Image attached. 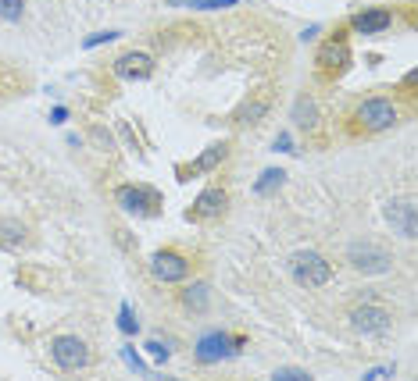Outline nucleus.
I'll return each mask as SVG.
<instances>
[{"instance_id": "obj_9", "label": "nucleus", "mask_w": 418, "mask_h": 381, "mask_svg": "<svg viewBox=\"0 0 418 381\" xmlns=\"http://www.w3.org/2000/svg\"><path fill=\"white\" fill-rule=\"evenodd\" d=\"M115 204H118L125 214L147 218V214H154V207H157V197L150 193V189H143V185H122L118 193H115Z\"/></svg>"}, {"instance_id": "obj_12", "label": "nucleus", "mask_w": 418, "mask_h": 381, "mask_svg": "<svg viewBox=\"0 0 418 381\" xmlns=\"http://www.w3.org/2000/svg\"><path fill=\"white\" fill-rule=\"evenodd\" d=\"M393 25V15L386 11V8H365V11H358L354 18H351V29L358 33V36H379V33H386Z\"/></svg>"}, {"instance_id": "obj_20", "label": "nucleus", "mask_w": 418, "mask_h": 381, "mask_svg": "<svg viewBox=\"0 0 418 381\" xmlns=\"http://www.w3.org/2000/svg\"><path fill=\"white\" fill-rule=\"evenodd\" d=\"M283 178H286V175H283L279 168H269V171H265V175L254 182V193H258V197H269V193H276V189L283 185Z\"/></svg>"}, {"instance_id": "obj_16", "label": "nucleus", "mask_w": 418, "mask_h": 381, "mask_svg": "<svg viewBox=\"0 0 418 381\" xmlns=\"http://www.w3.org/2000/svg\"><path fill=\"white\" fill-rule=\"evenodd\" d=\"M29 242V228L22 225V221H0V246L4 250H22Z\"/></svg>"}, {"instance_id": "obj_15", "label": "nucleus", "mask_w": 418, "mask_h": 381, "mask_svg": "<svg viewBox=\"0 0 418 381\" xmlns=\"http://www.w3.org/2000/svg\"><path fill=\"white\" fill-rule=\"evenodd\" d=\"M208 303H211V285H208V281H193V285H186V289H183V307H186V310L204 314Z\"/></svg>"}, {"instance_id": "obj_13", "label": "nucleus", "mask_w": 418, "mask_h": 381, "mask_svg": "<svg viewBox=\"0 0 418 381\" xmlns=\"http://www.w3.org/2000/svg\"><path fill=\"white\" fill-rule=\"evenodd\" d=\"M414 214H418V207H414L411 200H393V204L386 207V221H390V225H393L404 239H414V235H418Z\"/></svg>"}, {"instance_id": "obj_4", "label": "nucleus", "mask_w": 418, "mask_h": 381, "mask_svg": "<svg viewBox=\"0 0 418 381\" xmlns=\"http://www.w3.org/2000/svg\"><path fill=\"white\" fill-rule=\"evenodd\" d=\"M347 264L354 271H361V274H386L393 267V257L383 246H375V242H354L347 250Z\"/></svg>"}, {"instance_id": "obj_7", "label": "nucleus", "mask_w": 418, "mask_h": 381, "mask_svg": "<svg viewBox=\"0 0 418 381\" xmlns=\"http://www.w3.org/2000/svg\"><path fill=\"white\" fill-rule=\"evenodd\" d=\"M390 324H393V314L375 303H361L351 310V328L361 335H383V332H390Z\"/></svg>"}, {"instance_id": "obj_5", "label": "nucleus", "mask_w": 418, "mask_h": 381, "mask_svg": "<svg viewBox=\"0 0 418 381\" xmlns=\"http://www.w3.org/2000/svg\"><path fill=\"white\" fill-rule=\"evenodd\" d=\"M150 274L164 285H176V281H186L190 278V260L176 250H157L150 257Z\"/></svg>"}, {"instance_id": "obj_10", "label": "nucleus", "mask_w": 418, "mask_h": 381, "mask_svg": "<svg viewBox=\"0 0 418 381\" xmlns=\"http://www.w3.org/2000/svg\"><path fill=\"white\" fill-rule=\"evenodd\" d=\"M225 207H229L225 189H218V185H208L204 193L193 200V211H190V218H197V221H211V218H222V214H225Z\"/></svg>"}, {"instance_id": "obj_19", "label": "nucleus", "mask_w": 418, "mask_h": 381, "mask_svg": "<svg viewBox=\"0 0 418 381\" xmlns=\"http://www.w3.org/2000/svg\"><path fill=\"white\" fill-rule=\"evenodd\" d=\"M172 4L190 11H222V8H236V0H172Z\"/></svg>"}, {"instance_id": "obj_17", "label": "nucleus", "mask_w": 418, "mask_h": 381, "mask_svg": "<svg viewBox=\"0 0 418 381\" xmlns=\"http://www.w3.org/2000/svg\"><path fill=\"white\" fill-rule=\"evenodd\" d=\"M225 153H229V146L225 143H215V146H208L197 160H193V171H215L222 160H225Z\"/></svg>"}, {"instance_id": "obj_28", "label": "nucleus", "mask_w": 418, "mask_h": 381, "mask_svg": "<svg viewBox=\"0 0 418 381\" xmlns=\"http://www.w3.org/2000/svg\"><path fill=\"white\" fill-rule=\"evenodd\" d=\"M50 118H54V122H57V125H61V122H64V118H68V111H64V107H54V111H50Z\"/></svg>"}, {"instance_id": "obj_14", "label": "nucleus", "mask_w": 418, "mask_h": 381, "mask_svg": "<svg viewBox=\"0 0 418 381\" xmlns=\"http://www.w3.org/2000/svg\"><path fill=\"white\" fill-rule=\"evenodd\" d=\"M272 100H269V93H254V100H247L239 111H236V125H258L265 115H269Z\"/></svg>"}, {"instance_id": "obj_22", "label": "nucleus", "mask_w": 418, "mask_h": 381, "mask_svg": "<svg viewBox=\"0 0 418 381\" xmlns=\"http://www.w3.org/2000/svg\"><path fill=\"white\" fill-rule=\"evenodd\" d=\"M118 328H122L125 335H136V332H140V321L132 317V307H129V303H122V310H118Z\"/></svg>"}, {"instance_id": "obj_26", "label": "nucleus", "mask_w": 418, "mask_h": 381, "mask_svg": "<svg viewBox=\"0 0 418 381\" xmlns=\"http://www.w3.org/2000/svg\"><path fill=\"white\" fill-rule=\"evenodd\" d=\"M147 349H150V356H154L157 363H164V360H169V349H164L161 342H147Z\"/></svg>"}, {"instance_id": "obj_1", "label": "nucleus", "mask_w": 418, "mask_h": 381, "mask_svg": "<svg viewBox=\"0 0 418 381\" xmlns=\"http://www.w3.org/2000/svg\"><path fill=\"white\" fill-rule=\"evenodd\" d=\"M290 271H293L297 285H304V289H322V285H329V278H332V264L315 250H297L290 257Z\"/></svg>"}, {"instance_id": "obj_11", "label": "nucleus", "mask_w": 418, "mask_h": 381, "mask_svg": "<svg viewBox=\"0 0 418 381\" xmlns=\"http://www.w3.org/2000/svg\"><path fill=\"white\" fill-rule=\"evenodd\" d=\"M115 75L125 78V82H136V78H150L154 75V57L150 54H140V50H129L115 61Z\"/></svg>"}, {"instance_id": "obj_24", "label": "nucleus", "mask_w": 418, "mask_h": 381, "mask_svg": "<svg viewBox=\"0 0 418 381\" xmlns=\"http://www.w3.org/2000/svg\"><path fill=\"white\" fill-rule=\"evenodd\" d=\"M122 356H125V363H129V367H132L136 374H147V363L140 360V353H136L132 346H125V349H122Z\"/></svg>"}, {"instance_id": "obj_25", "label": "nucleus", "mask_w": 418, "mask_h": 381, "mask_svg": "<svg viewBox=\"0 0 418 381\" xmlns=\"http://www.w3.org/2000/svg\"><path fill=\"white\" fill-rule=\"evenodd\" d=\"M272 377H286V381H300V377H311V374H307L304 367H279V370H276Z\"/></svg>"}, {"instance_id": "obj_8", "label": "nucleus", "mask_w": 418, "mask_h": 381, "mask_svg": "<svg viewBox=\"0 0 418 381\" xmlns=\"http://www.w3.org/2000/svg\"><path fill=\"white\" fill-rule=\"evenodd\" d=\"M315 64H318V71H322L325 78L344 75L347 64H351V50H347V43H344V40H329V43H322L318 54H315Z\"/></svg>"}, {"instance_id": "obj_3", "label": "nucleus", "mask_w": 418, "mask_h": 381, "mask_svg": "<svg viewBox=\"0 0 418 381\" xmlns=\"http://www.w3.org/2000/svg\"><path fill=\"white\" fill-rule=\"evenodd\" d=\"M50 360L61 370H82L90 363V346L79 335H57V339H50Z\"/></svg>"}, {"instance_id": "obj_29", "label": "nucleus", "mask_w": 418, "mask_h": 381, "mask_svg": "<svg viewBox=\"0 0 418 381\" xmlns=\"http://www.w3.org/2000/svg\"><path fill=\"white\" fill-rule=\"evenodd\" d=\"M276 150H290V136H286V132L276 139Z\"/></svg>"}, {"instance_id": "obj_27", "label": "nucleus", "mask_w": 418, "mask_h": 381, "mask_svg": "<svg viewBox=\"0 0 418 381\" xmlns=\"http://www.w3.org/2000/svg\"><path fill=\"white\" fill-rule=\"evenodd\" d=\"M365 377H372V381H383V377H393V367H372Z\"/></svg>"}, {"instance_id": "obj_21", "label": "nucleus", "mask_w": 418, "mask_h": 381, "mask_svg": "<svg viewBox=\"0 0 418 381\" xmlns=\"http://www.w3.org/2000/svg\"><path fill=\"white\" fill-rule=\"evenodd\" d=\"M26 15V0H0V18L4 22H22Z\"/></svg>"}, {"instance_id": "obj_23", "label": "nucleus", "mask_w": 418, "mask_h": 381, "mask_svg": "<svg viewBox=\"0 0 418 381\" xmlns=\"http://www.w3.org/2000/svg\"><path fill=\"white\" fill-rule=\"evenodd\" d=\"M118 36H122L118 29H108V33H94V36H90L86 43H82V47H86V50H90V47H101V43H115Z\"/></svg>"}, {"instance_id": "obj_2", "label": "nucleus", "mask_w": 418, "mask_h": 381, "mask_svg": "<svg viewBox=\"0 0 418 381\" xmlns=\"http://www.w3.org/2000/svg\"><path fill=\"white\" fill-rule=\"evenodd\" d=\"M354 122L365 129V132H386L400 122V107L390 100V97H368L365 104H358L354 111Z\"/></svg>"}, {"instance_id": "obj_18", "label": "nucleus", "mask_w": 418, "mask_h": 381, "mask_svg": "<svg viewBox=\"0 0 418 381\" xmlns=\"http://www.w3.org/2000/svg\"><path fill=\"white\" fill-rule=\"evenodd\" d=\"M315 118H318V111H315V100L307 97V93H300V97H297V104H293V122H297L300 129H311V125H315Z\"/></svg>"}, {"instance_id": "obj_6", "label": "nucleus", "mask_w": 418, "mask_h": 381, "mask_svg": "<svg viewBox=\"0 0 418 381\" xmlns=\"http://www.w3.org/2000/svg\"><path fill=\"white\" fill-rule=\"evenodd\" d=\"M239 346H243V339H232V335H225V332H208V335L197 342V360H200V363H218V360L236 356Z\"/></svg>"}]
</instances>
